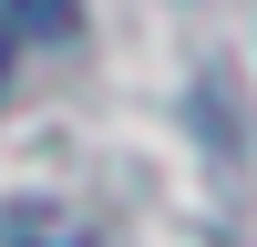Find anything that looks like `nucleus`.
I'll list each match as a JSON object with an SVG mask.
<instances>
[{
    "mask_svg": "<svg viewBox=\"0 0 257 247\" xmlns=\"http://www.w3.org/2000/svg\"><path fill=\"white\" fill-rule=\"evenodd\" d=\"M11 41H21V31H11V21H0V72H11Z\"/></svg>",
    "mask_w": 257,
    "mask_h": 247,
    "instance_id": "nucleus-3",
    "label": "nucleus"
},
{
    "mask_svg": "<svg viewBox=\"0 0 257 247\" xmlns=\"http://www.w3.org/2000/svg\"><path fill=\"white\" fill-rule=\"evenodd\" d=\"M0 237H11V247H93V226L62 216V206H11V216H0Z\"/></svg>",
    "mask_w": 257,
    "mask_h": 247,
    "instance_id": "nucleus-1",
    "label": "nucleus"
},
{
    "mask_svg": "<svg viewBox=\"0 0 257 247\" xmlns=\"http://www.w3.org/2000/svg\"><path fill=\"white\" fill-rule=\"evenodd\" d=\"M0 21L31 31V41H72L82 31V0H0Z\"/></svg>",
    "mask_w": 257,
    "mask_h": 247,
    "instance_id": "nucleus-2",
    "label": "nucleus"
}]
</instances>
